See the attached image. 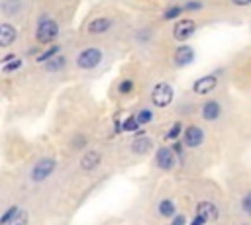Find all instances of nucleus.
<instances>
[{
	"mask_svg": "<svg viewBox=\"0 0 251 225\" xmlns=\"http://www.w3.org/2000/svg\"><path fill=\"white\" fill-rule=\"evenodd\" d=\"M45 213L33 203V202H24V205L20 207V211L6 223V225H41L45 221Z\"/></svg>",
	"mask_w": 251,
	"mask_h": 225,
	"instance_id": "nucleus-23",
	"label": "nucleus"
},
{
	"mask_svg": "<svg viewBox=\"0 0 251 225\" xmlns=\"http://www.w3.org/2000/svg\"><path fill=\"white\" fill-rule=\"evenodd\" d=\"M69 45H65L63 41H57V43H51V45H47V47H43L37 55H35V59L31 61V65H43V63H47L49 59H53L55 55H59V53H63L65 49H67Z\"/></svg>",
	"mask_w": 251,
	"mask_h": 225,
	"instance_id": "nucleus-25",
	"label": "nucleus"
},
{
	"mask_svg": "<svg viewBox=\"0 0 251 225\" xmlns=\"http://www.w3.org/2000/svg\"><path fill=\"white\" fill-rule=\"evenodd\" d=\"M175 145L180 155L178 176H202L222 158V139L198 117L186 119L182 137Z\"/></svg>",
	"mask_w": 251,
	"mask_h": 225,
	"instance_id": "nucleus-4",
	"label": "nucleus"
},
{
	"mask_svg": "<svg viewBox=\"0 0 251 225\" xmlns=\"http://www.w3.org/2000/svg\"><path fill=\"white\" fill-rule=\"evenodd\" d=\"M65 33V20L63 14L53 6H39L31 16V45L47 47L51 43L61 41Z\"/></svg>",
	"mask_w": 251,
	"mask_h": 225,
	"instance_id": "nucleus-12",
	"label": "nucleus"
},
{
	"mask_svg": "<svg viewBox=\"0 0 251 225\" xmlns=\"http://www.w3.org/2000/svg\"><path fill=\"white\" fill-rule=\"evenodd\" d=\"M184 207L180 188L175 178H159L147 196L143 221L139 225H167Z\"/></svg>",
	"mask_w": 251,
	"mask_h": 225,
	"instance_id": "nucleus-6",
	"label": "nucleus"
},
{
	"mask_svg": "<svg viewBox=\"0 0 251 225\" xmlns=\"http://www.w3.org/2000/svg\"><path fill=\"white\" fill-rule=\"evenodd\" d=\"M229 84H231V80H229V67L222 65V67H214L208 72L196 76L188 84L186 94H190L196 100H204V98H210V96H214L218 92L227 90Z\"/></svg>",
	"mask_w": 251,
	"mask_h": 225,
	"instance_id": "nucleus-14",
	"label": "nucleus"
},
{
	"mask_svg": "<svg viewBox=\"0 0 251 225\" xmlns=\"http://www.w3.org/2000/svg\"><path fill=\"white\" fill-rule=\"evenodd\" d=\"M247 29H249V35H251V18H249V23H247Z\"/></svg>",
	"mask_w": 251,
	"mask_h": 225,
	"instance_id": "nucleus-28",
	"label": "nucleus"
},
{
	"mask_svg": "<svg viewBox=\"0 0 251 225\" xmlns=\"http://www.w3.org/2000/svg\"><path fill=\"white\" fill-rule=\"evenodd\" d=\"M141 100L149 102L161 113H167V112H173V108L178 100V92H176L175 82H171L167 76H157L153 72V78L149 80Z\"/></svg>",
	"mask_w": 251,
	"mask_h": 225,
	"instance_id": "nucleus-15",
	"label": "nucleus"
},
{
	"mask_svg": "<svg viewBox=\"0 0 251 225\" xmlns=\"http://www.w3.org/2000/svg\"><path fill=\"white\" fill-rule=\"evenodd\" d=\"M69 53L73 76L78 80H90L104 74L112 67L118 57V43L78 37L69 45Z\"/></svg>",
	"mask_w": 251,
	"mask_h": 225,
	"instance_id": "nucleus-5",
	"label": "nucleus"
},
{
	"mask_svg": "<svg viewBox=\"0 0 251 225\" xmlns=\"http://www.w3.org/2000/svg\"><path fill=\"white\" fill-rule=\"evenodd\" d=\"M167 225H190V211L186 207H182Z\"/></svg>",
	"mask_w": 251,
	"mask_h": 225,
	"instance_id": "nucleus-27",
	"label": "nucleus"
},
{
	"mask_svg": "<svg viewBox=\"0 0 251 225\" xmlns=\"http://www.w3.org/2000/svg\"><path fill=\"white\" fill-rule=\"evenodd\" d=\"M200 29H202V22L198 20V16H182L165 25L163 37L173 43H190Z\"/></svg>",
	"mask_w": 251,
	"mask_h": 225,
	"instance_id": "nucleus-19",
	"label": "nucleus"
},
{
	"mask_svg": "<svg viewBox=\"0 0 251 225\" xmlns=\"http://www.w3.org/2000/svg\"><path fill=\"white\" fill-rule=\"evenodd\" d=\"M226 192H227V200H229L231 217L251 221V174L233 176L227 182Z\"/></svg>",
	"mask_w": 251,
	"mask_h": 225,
	"instance_id": "nucleus-16",
	"label": "nucleus"
},
{
	"mask_svg": "<svg viewBox=\"0 0 251 225\" xmlns=\"http://www.w3.org/2000/svg\"><path fill=\"white\" fill-rule=\"evenodd\" d=\"M24 41V23L0 20V51L20 49Z\"/></svg>",
	"mask_w": 251,
	"mask_h": 225,
	"instance_id": "nucleus-22",
	"label": "nucleus"
},
{
	"mask_svg": "<svg viewBox=\"0 0 251 225\" xmlns=\"http://www.w3.org/2000/svg\"><path fill=\"white\" fill-rule=\"evenodd\" d=\"M129 113L131 117L135 119L137 127L139 129H153L157 125H161V119H163V113L159 110H155L149 102L145 100H139L135 102L131 108H129Z\"/></svg>",
	"mask_w": 251,
	"mask_h": 225,
	"instance_id": "nucleus-21",
	"label": "nucleus"
},
{
	"mask_svg": "<svg viewBox=\"0 0 251 225\" xmlns=\"http://www.w3.org/2000/svg\"><path fill=\"white\" fill-rule=\"evenodd\" d=\"M96 104L84 106L76 104V108H61L53 121V129L49 141L61 153L63 160H69L104 139L102 135V119L94 108Z\"/></svg>",
	"mask_w": 251,
	"mask_h": 225,
	"instance_id": "nucleus-2",
	"label": "nucleus"
},
{
	"mask_svg": "<svg viewBox=\"0 0 251 225\" xmlns=\"http://www.w3.org/2000/svg\"><path fill=\"white\" fill-rule=\"evenodd\" d=\"M235 100L229 94V90L218 92L210 98H204L198 102V112L196 117L204 121L208 127L216 131V135L224 141L229 131L235 129V119H237V108Z\"/></svg>",
	"mask_w": 251,
	"mask_h": 225,
	"instance_id": "nucleus-8",
	"label": "nucleus"
},
{
	"mask_svg": "<svg viewBox=\"0 0 251 225\" xmlns=\"http://www.w3.org/2000/svg\"><path fill=\"white\" fill-rule=\"evenodd\" d=\"M196 61V49L192 43H173L163 37L157 51L149 59L151 70L157 76H169L173 72L188 68Z\"/></svg>",
	"mask_w": 251,
	"mask_h": 225,
	"instance_id": "nucleus-11",
	"label": "nucleus"
},
{
	"mask_svg": "<svg viewBox=\"0 0 251 225\" xmlns=\"http://www.w3.org/2000/svg\"><path fill=\"white\" fill-rule=\"evenodd\" d=\"M165 25L159 20H139L131 23L127 33V47L137 55L139 61H149L163 41Z\"/></svg>",
	"mask_w": 251,
	"mask_h": 225,
	"instance_id": "nucleus-13",
	"label": "nucleus"
},
{
	"mask_svg": "<svg viewBox=\"0 0 251 225\" xmlns=\"http://www.w3.org/2000/svg\"><path fill=\"white\" fill-rule=\"evenodd\" d=\"M184 207L190 211V225H227L231 221V209L227 192L222 184L202 176H178L175 178Z\"/></svg>",
	"mask_w": 251,
	"mask_h": 225,
	"instance_id": "nucleus-3",
	"label": "nucleus"
},
{
	"mask_svg": "<svg viewBox=\"0 0 251 225\" xmlns=\"http://www.w3.org/2000/svg\"><path fill=\"white\" fill-rule=\"evenodd\" d=\"M184 125H186V119L173 115V119L167 121V125H163V129H161V133H159L161 141H165V143H173V145L178 143L180 137H182Z\"/></svg>",
	"mask_w": 251,
	"mask_h": 225,
	"instance_id": "nucleus-24",
	"label": "nucleus"
},
{
	"mask_svg": "<svg viewBox=\"0 0 251 225\" xmlns=\"http://www.w3.org/2000/svg\"><path fill=\"white\" fill-rule=\"evenodd\" d=\"M161 137L153 129H139L129 135H122L112 143L114 155V168L116 170H129L145 160L151 158L153 151L157 149Z\"/></svg>",
	"mask_w": 251,
	"mask_h": 225,
	"instance_id": "nucleus-7",
	"label": "nucleus"
},
{
	"mask_svg": "<svg viewBox=\"0 0 251 225\" xmlns=\"http://www.w3.org/2000/svg\"><path fill=\"white\" fill-rule=\"evenodd\" d=\"M131 23L126 20V16L118 10H96L90 12L84 22L80 23L78 37L84 39H96V41H110L118 43L120 39H127Z\"/></svg>",
	"mask_w": 251,
	"mask_h": 225,
	"instance_id": "nucleus-9",
	"label": "nucleus"
},
{
	"mask_svg": "<svg viewBox=\"0 0 251 225\" xmlns=\"http://www.w3.org/2000/svg\"><path fill=\"white\" fill-rule=\"evenodd\" d=\"M222 4L231 12H251V0H222Z\"/></svg>",
	"mask_w": 251,
	"mask_h": 225,
	"instance_id": "nucleus-26",
	"label": "nucleus"
},
{
	"mask_svg": "<svg viewBox=\"0 0 251 225\" xmlns=\"http://www.w3.org/2000/svg\"><path fill=\"white\" fill-rule=\"evenodd\" d=\"M227 67L231 86H235L241 94L251 96V45L239 51Z\"/></svg>",
	"mask_w": 251,
	"mask_h": 225,
	"instance_id": "nucleus-18",
	"label": "nucleus"
},
{
	"mask_svg": "<svg viewBox=\"0 0 251 225\" xmlns=\"http://www.w3.org/2000/svg\"><path fill=\"white\" fill-rule=\"evenodd\" d=\"M33 12V0H0V20L25 23Z\"/></svg>",
	"mask_w": 251,
	"mask_h": 225,
	"instance_id": "nucleus-20",
	"label": "nucleus"
},
{
	"mask_svg": "<svg viewBox=\"0 0 251 225\" xmlns=\"http://www.w3.org/2000/svg\"><path fill=\"white\" fill-rule=\"evenodd\" d=\"M151 78H153V70L147 68L143 65V61L129 63L114 78V82L110 86V92H108V98L116 106L135 104V102H139L143 98L145 88H147V84H149Z\"/></svg>",
	"mask_w": 251,
	"mask_h": 225,
	"instance_id": "nucleus-10",
	"label": "nucleus"
},
{
	"mask_svg": "<svg viewBox=\"0 0 251 225\" xmlns=\"http://www.w3.org/2000/svg\"><path fill=\"white\" fill-rule=\"evenodd\" d=\"M151 174L157 178H176L180 174V155L176 145L159 141L157 149L149 158Z\"/></svg>",
	"mask_w": 251,
	"mask_h": 225,
	"instance_id": "nucleus-17",
	"label": "nucleus"
},
{
	"mask_svg": "<svg viewBox=\"0 0 251 225\" xmlns=\"http://www.w3.org/2000/svg\"><path fill=\"white\" fill-rule=\"evenodd\" d=\"M61 168H63V157L55 149V145L47 139V145L33 147L24 157V160L16 166V172L12 174L10 182L24 200L33 202L41 209L45 198L49 196L51 188L55 186L61 174Z\"/></svg>",
	"mask_w": 251,
	"mask_h": 225,
	"instance_id": "nucleus-1",
	"label": "nucleus"
}]
</instances>
